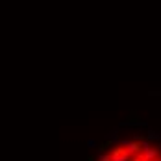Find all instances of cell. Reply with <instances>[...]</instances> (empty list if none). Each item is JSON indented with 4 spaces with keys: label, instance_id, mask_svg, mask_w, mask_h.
Wrapping results in <instances>:
<instances>
[{
    "label": "cell",
    "instance_id": "cell-1",
    "mask_svg": "<svg viewBox=\"0 0 161 161\" xmlns=\"http://www.w3.org/2000/svg\"><path fill=\"white\" fill-rule=\"evenodd\" d=\"M111 159L113 161H130L131 159V152L128 150V146L124 145V143H119V145H115L111 148Z\"/></svg>",
    "mask_w": 161,
    "mask_h": 161
},
{
    "label": "cell",
    "instance_id": "cell-2",
    "mask_svg": "<svg viewBox=\"0 0 161 161\" xmlns=\"http://www.w3.org/2000/svg\"><path fill=\"white\" fill-rule=\"evenodd\" d=\"M143 154L148 161H154L159 158V148L156 145H150V143H145V148H143Z\"/></svg>",
    "mask_w": 161,
    "mask_h": 161
},
{
    "label": "cell",
    "instance_id": "cell-3",
    "mask_svg": "<svg viewBox=\"0 0 161 161\" xmlns=\"http://www.w3.org/2000/svg\"><path fill=\"white\" fill-rule=\"evenodd\" d=\"M154 161H161V158H158V159H154Z\"/></svg>",
    "mask_w": 161,
    "mask_h": 161
}]
</instances>
